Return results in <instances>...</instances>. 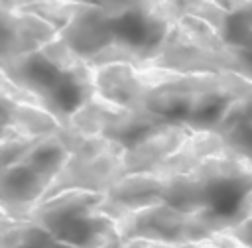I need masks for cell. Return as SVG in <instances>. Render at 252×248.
<instances>
[{
	"label": "cell",
	"instance_id": "cell-1",
	"mask_svg": "<svg viewBox=\"0 0 252 248\" xmlns=\"http://www.w3.org/2000/svg\"><path fill=\"white\" fill-rule=\"evenodd\" d=\"M45 226L47 232H51L57 240L65 242L67 246L91 244L94 236L100 232L98 220H94L89 215L87 205L81 203H67L55 209L51 215H47Z\"/></svg>",
	"mask_w": 252,
	"mask_h": 248
},
{
	"label": "cell",
	"instance_id": "cell-2",
	"mask_svg": "<svg viewBox=\"0 0 252 248\" xmlns=\"http://www.w3.org/2000/svg\"><path fill=\"white\" fill-rule=\"evenodd\" d=\"M203 195L207 199V209L211 213L222 218H232L234 215H238L240 207L246 201L248 183H244L240 177H219L205 187Z\"/></svg>",
	"mask_w": 252,
	"mask_h": 248
},
{
	"label": "cell",
	"instance_id": "cell-3",
	"mask_svg": "<svg viewBox=\"0 0 252 248\" xmlns=\"http://www.w3.org/2000/svg\"><path fill=\"white\" fill-rule=\"evenodd\" d=\"M18 248H67V244L61 242V240H57V238H55L51 232H47L45 228H43V230H41V228H30V230L22 236Z\"/></svg>",
	"mask_w": 252,
	"mask_h": 248
}]
</instances>
